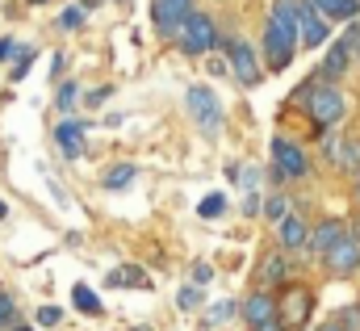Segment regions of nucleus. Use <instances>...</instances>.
I'll return each instance as SVG.
<instances>
[{"instance_id":"f257e3e1","label":"nucleus","mask_w":360,"mask_h":331,"mask_svg":"<svg viewBox=\"0 0 360 331\" xmlns=\"http://www.w3.org/2000/svg\"><path fill=\"white\" fill-rule=\"evenodd\" d=\"M297 38H302V25H297V13H293V0H276L269 8V25H264V51H269L272 72L293 63Z\"/></svg>"},{"instance_id":"f03ea898","label":"nucleus","mask_w":360,"mask_h":331,"mask_svg":"<svg viewBox=\"0 0 360 331\" xmlns=\"http://www.w3.org/2000/svg\"><path fill=\"white\" fill-rule=\"evenodd\" d=\"M302 92H310V101H302V105H306L314 130H327V126H335V122L344 118V105H348V101H344V92L327 88V76H323V80H310Z\"/></svg>"},{"instance_id":"7ed1b4c3","label":"nucleus","mask_w":360,"mask_h":331,"mask_svg":"<svg viewBox=\"0 0 360 331\" xmlns=\"http://www.w3.org/2000/svg\"><path fill=\"white\" fill-rule=\"evenodd\" d=\"M310 306H314V294L306 285H285L281 298H276V319L285 323V331H297V327H306Z\"/></svg>"},{"instance_id":"20e7f679","label":"nucleus","mask_w":360,"mask_h":331,"mask_svg":"<svg viewBox=\"0 0 360 331\" xmlns=\"http://www.w3.org/2000/svg\"><path fill=\"white\" fill-rule=\"evenodd\" d=\"M184 105H188L193 122H197V126H201L205 135H214V130L222 126V105H218L214 88H205V84H193V88L184 92Z\"/></svg>"},{"instance_id":"39448f33","label":"nucleus","mask_w":360,"mask_h":331,"mask_svg":"<svg viewBox=\"0 0 360 331\" xmlns=\"http://www.w3.org/2000/svg\"><path fill=\"white\" fill-rule=\"evenodd\" d=\"M214 42H218L214 21H210L205 13H188V17H184V25H180V46H184L188 55H205Z\"/></svg>"},{"instance_id":"423d86ee","label":"nucleus","mask_w":360,"mask_h":331,"mask_svg":"<svg viewBox=\"0 0 360 331\" xmlns=\"http://www.w3.org/2000/svg\"><path fill=\"white\" fill-rule=\"evenodd\" d=\"M293 13H297V25H302V42H306L310 51L331 38V30H327V21L319 17V4H314V0H293Z\"/></svg>"},{"instance_id":"0eeeda50","label":"nucleus","mask_w":360,"mask_h":331,"mask_svg":"<svg viewBox=\"0 0 360 331\" xmlns=\"http://www.w3.org/2000/svg\"><path fill=\"white\" fill-rule=\"evenodd\" d=\"M272 164L281 168L289 180H297V176H306L310 172V164H306V156H302V147L297 143H289V139H272Z\"/></svg>"},{"instance_id":"6e6552de","label":"nucleus","mask_w":360,"mask_h":331,"mask_svg":"<svg viewBox=\"0 0 360 331\" xmlns=\"http://www.w3.org/2000/svg\"><path fill=\"white\" fill-rule=\"evenodd\" d=\"M327 268L335 273V277H348V273H356L360 268V244L352 235H344L335 248L327 251Z\"/></svg>"},{"instance_id":"1a4fd4ad","label":"nucleus","mask_w":360,"mask_h":331,"mask_svg":"<svg viewBox=\"0 0 360 331\" xmlns=\"http://www.w3.org/2000/svg\"><path fill=\"white\" fill-rule=\"evenodd\" d=\"M151 17H155V25L164 34H180V25L188 17V0H155L151 4Z\"/></svg>"},{"instance_id":"9d476101","label":"nucleus","mask_w":360,"mask_h":331,"mask_svg":"<svg viewBox=\"0 0 360 331\" xmlns=\"http://www.w3.org/2000/svg\"><path fill=\"white\" fill-rule=\"evenodd\" d=\"M226 51H231V68H235V76H239V80L248 84V88H252V84H260V68H256V51H252L248 42H231Z\"/></svg>"},{"instance_id":"9b49d317","label":"nucleus","mask_w":360,"mask_h":331,"mask_svg":"<svg viewBox=\"0 0 360 331\" xmlns=\"http://www.w3.org/2000/svg\"><path fill=\"white\" fill-rule=\"evenodd\" d=\"M323 151L331 156L335 168H360V147L348 135H327V139H323Z\"/></svg>"},{"instance_id":"f8f14e48","label":"nucleus","mask_w":360,"mask_h":331,"mask_svg":"<svg viewBox=\"0 0 360 331\" xmlns=\"http://www.w3.org/2000/svg\"><path fill=\"white\" fill-rule=\"evenodd\" d=\"M352 55H356V42L344 34L340 42H331V51H327V59H323V76H327V80L344 76V72H348V63H352Z\"/></svg>"},{"instance_id":"ddd939ff","label":"nucleus","mask_w":360,"mask_h":331,"mask_svg":"<svg viewBox=\"0 0 360 331\" xmlns=\"http://www.w3.org/2000/svg\"><path fill=\"white\" fill-rule=\"evenodd\" d=\"M239 311H243V319H248L252 327H260V323L276 319V298H272V294H252Z\"/></svg>"},{"instance_id":"4468645a","label":"nucleus","mask_w":360,"mask_h":331,"mask_svg":"<svg viewBox=\"0 0 360 331\" xmlns=\"http://www.w3.org/2000/svg\"><path fill=\"white\" fill-rule=\"evenodd\" d=\"M55 143L63 147L68 160H80V151H84V122H63L55 130Z\"/></svg>"},{"instance_id":"2eb2a0df","label":"nucleus","mask_w":360,"mask_h":331,"mask_svg":"<svg viewBox=\"0 0 360 331\" xmlns=\"http://www.w3.org/2000/svg\"><path fill=\"white\" fill-rule=\"evenodd\" d=\"M344 235H348V227H344L340 218H327L323 227H314V235H310V251H331Z\"/></svg>"},{"instance_id":"dca6fc26","label":"nucleus","mask_w":360,"mask_h":331,"mask_svg":"<svg viewBox=\"0 0 360 331\" xmlns=\"http://www.w3.org/2000/svg\"><path fill=\"white\" fill-rule=\"evenodd\" d=\"M276 227H281V244H285V248H302V244H310V231H306V223H302V218H293V214H289V218H285V223H276Z\"/></svg>"},{"instance_id":"f3484780","label":"nucleus","mask_w":360,"mask_h":331,"mask_svg":"<svg viewBox=\"0 0 360 331\" xmlns=\"http://www.w3.org/2000/svg\"><path fill=\"white\" fill-rule=\"evenodd\" d=\"M319 4V13H327V17H344V21H352L360 13V0H314Z\"/></svg>"},{"instance_id":"a211bd4d","label":"nucleus","mask_w":360,"mask_h":331,"mask_svg":"<svg viewBox=\"0 0 360 331\" xmlns=\"http://www.w3.org/2000/svg\"><path fill=\"white\" fill-rule=\"evenodd\" d=\"M109 285H139V289H151V277L139 273V268H122V273H109Z\"/></svg>"},{"instance_id":"6ab92c4d","label":"nucleus","mask_w":360,"mask_h":331,"mask_svg":"<svg viewBox=\"0 0 360 331\" xmlns=\"http://www.w3.org/2000/svg\"><path fill=\"white\" fill-rule=\"evenodd\" d=\"M72 302H76V311H84V315H101V302H96V294H92L89 285H76V289H72Z\"/></svg>"},{"instance_id":"aec40b11","label":"nucleus","mask_w":360,"mask_h":331,"mask_svg":"<svg viewBox=\"0 0 360 331\" xmlns=\"http://www.w3.org/2000/svg\"><path fill=\"white\" fill-rule=\"evenodd\" d=\"M285 273H289V260H285V256H269V260H264V281H269V285H281Z\"/></svg>"},{"instance_id":"412c9836","label":"nucleus","mask_w":360,"mask_h":331,"mask_svg":"<svg viewBox=\"0 0 360 331\" xmlns=\"http://www.w3.org/2000/svg\"><path fill=\"white\" fill-rule=\"evenodd\" d=\"M134 172H139L134 164H117L113 172H105V189H122V185H130V180H134Z\"/></svg>"},{"instance_id":"4be33fe9","label":"nucleus","mask_w":360,"mask_h":331,"mask_svg":"<svg viewBox=\"0 0 360 331\" xmlns=\"http://www.w3.org/2000/svg\"><path fill=\"white\" fill-rule=\"evenodd\" d=\"M264 214H269V223H285V218H289V197H285V193L269 197V201H264Z\"/></svg>"},{"instance_id":"5701e85b","label":"nucleus","mask_w":360,"mask_h":331,"mask_svg":"<svg viewBox=\"0 0 360 331\" xmlns=\"http://www.w3.org/2000/svg\"><path fill=\"white\" fill-rule=\"evenodd\" d=\"M222 210H226V197H222V193H210V197L197 206V214H201V218H222Z\"/></svg>"},{"instance_id":"b1692460","label":"nucleus","mask_w":360,"mask_h":331,"mask_svg":"<svg viewBox=\"0 0 360 331\" xmlns=\"http://www.w3.org/2000/svg\"><path fill=\"white\" fill-rule=\"evenodd\" d=\"M235 311H239L235 302H218V306H210V311H205V323H226Z\"/></svg>"},{"instance_id":"393cba45","label":"nucleus","mask_w":360,"mask_h":331,"mask_svg":"<svg viewBox=\"0 0 360 331\" xmlns=\"http://www.w3.org/2000/svg\"><path fill=\"white\" fill-rule=\"evenodd\" d=\"M197 302H201V294H197V285H184V289L176 294V306H180V311H193Z\"/></svg>"},{"instance_id":"a878e982","label":"nucleus","mask_w":360,"mask_h":331,"mask_svg":"<svg viewBox=\"0 0 360 331\" xmlns=\"http://www.w3.org/2000/svg\"><path fill=\"white\" fill-rule=\"evenodd\" d=\"M340 323L348 331H360V306H348V311H340Z\"/></svg>"},{"instance_id":"bb28decb","label":"nucleus","mask_w":360,"mask_h":331,"mask_svg":"<svg viewBox=\"0 0 360 331\" xmlns=\"http://www.w3.org/2000/svg\"><path fill=\"white\" fill-rule=\"evenodd\" d=\"M80 21H84V8H68V13L59 17V25H63V30H76Z\"/></svg>"},{"instance_id":"cd10ccee","label":"nucleus","mask_w":360,"mask_h":331,"mask_svg":"<svg viewBox=\"0 0 360 331\" xmlns=\"http://www.w3.org/2000/svg\"><path fill=\"white\" fill-rule=\"evenodd\" d=\"M55 105H59V109H72V105H76V84H63V88H59V101H55Z\"/></svg>"},{"instance_id":"c85d7f7f","label":"nucleus","mask_w":360,"mask_h":331,"mask_svg":"<svg viewBox=\"0 0 360 331\" xmlns=\"http://www.w3.org/2000/svg\"><path fill=\"white\" fill-rule=\"evenodd\" d=\"M59 319H63L59 306H42V311H38V323H42V327H51V323H59Z\"/></svg>"},{"instance_id":"c756f323","label":"nucleus","mask_w":360,"mask_h":331,"mask_svg":"<svg viewBox=\"0 0 360 331\" xmlns=\"http://www.w3.org/2000/svg\"><path fill=\"white\" fill-rule=\"evenodd\" d=\"M13 323V302H8V294H0V327H8Z\"/></svg>"},{"instance_id":"7c9ffc66","label":"nucleus","mask_w":360,"mask_h":331,"mask_svg":"<svg viewBox=\"0 0 360 331\" xmlns=\"http://www.w3.org/2000/svg\"><path fill=\"white\" fill-rule=\"evenodd\" d=\"M210 277H214V268H210V264H197V268H193V281H197V285H205Z\"/></svg>"},{"instance_id":"2f4dec72","label":"nucleus","mask_w":360,"mask_h":331,"mask_svg":"<svg viewBox=\"0 0 360 331\" xmlns=\"http://www.w3.org/2000/svg\"><path fill=\"white\" fill-rule=\"evenodd\" d=\"M243 210H248V214H260V210H264V206H260V197H256L252 189H248V201H243Z\"/></svg>"},{"instance_id":"473e14b6","label":"nucleus","mask_w":360,"mask_h":331,"mask_svg":"<svg viewBox=\"0 0 360 331\" xmlns=\"http://www.w3.org/2000/svg\"><path fill=\"white\" fill-rule=\"evenodd\" d=\"M109 92H113V88H96V92H92V101H89V105H105V96H109Z\"/></svg>"},{"instance_id":"72a5a7b5","label":"nucleus","mask_w":360,"mask_h":331,"mask_svg":"<svg viewBox=\"0 0 360 331\" xmlns=\"http://www.w3.org/2000/svg\"><path fill=\"white\" fill-rule=\"evenodd\" d=\"M256 331H285V323H281V319H269V323H260Z\"/></svg>"},{"instance_id":"f704fd0d","label":"nucleus","mask_w":360,"mask_h":331,"mask_svg":"<svg viewBox=\"0 0 360 331\" xmlns=\"http://www.w3.org/2000/svg\"><path fill=\"white\" fill-rule=\"evenodd\" d=\"M8 55H17V46L13 42H0V59H8Z\"/></svg>"},{"instance_id":"c9c22d12","label":"nucleus","mask_w":360,"mask_h":331,"mask_svg":"<svg viewBox=\"0 0 360 331\" xmlns=\"http://www.w3.org/2000/svg\"><path fill=\"white\" fill-rule=\"evenodd\" d=\"M323 331H348V327H344V323L335 319V323H327V327H323Z\"/></svg>"},{"instance_id":"e433bc0d","label":"nucleus","mask_w":360,"mask_h":331,"mask_svg":"<svg viewBox=\"0 0 360 331\" xmlns=\"http://www.w3.org/2000/svg\"><path fill=\"white\" fill-rule=\"evenodd\" d=\"M0 218H4V201H0Z\"/></svg>"},{"instance_id":"4c0bfd02","label":"nucleus","mask_w":360,"mask_h":331,"mask_svg":"<svg viewBox=\"0 0 360 331\" xmlns=\"http://www.w3.org/2000/svg\"><path fill=\"white\" fill-rule=\"evenodd\" d=\"M356 197H360V180H356Z\"/></svg>"},{"instance_id":"58836bf2","label":"nucleus","mask_w":360,"mask_h":331,"mask_svg":"<svg viewBox=\"0 0 360 331\" xmlns=\"http://www.w3.org/2000/svg\"><path fill=\"white\" fill-rule=\"evenodd\" d=\"M13 331H30V327H13Z\"/></svg>"},{"instance_id":"ea45409f","label":"nucleus","mask_w":360,"mask_h":331,"mask_svg":"<svg viewBox=\"0 0 360 331\" xmlns=\"http://www.w3.org/2000/svg\"><path fill=\"white\" fill-rule=\"evenodd\" d=\"M34 4H46V0H34Z\"/></svg>"},{"instance_id":"a19ab883","label":"nucleus","mask_w":360,"mask_h":331,"mask_svg":"<svg viewBox=\"0 0 360 331\" xmlns=\"http://www.w3.org/2000/svg\"><path fill=\"white\" fill-rule=\"evenodd\" d=\"M356 55H360V51H356Z\"/></svg>"}]
</instances>
